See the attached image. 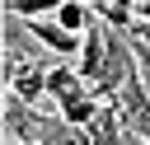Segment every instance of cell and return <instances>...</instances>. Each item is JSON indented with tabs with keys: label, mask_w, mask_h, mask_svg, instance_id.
<instances>
[{
	"label": "cell",
	"mask_w": 150,
	"mask_h": 145,
	"mask_svg": "<svg viewBox=\"0 0 150 145\" xmlns=\"http://www.w3.org/2000/svg\"><path fill=\"white\" fill-rule=\"evenodd\" d=\"M23 23V33L28 37H38L47 51H56V56H80V47H84V33H70V28H61L56 19H19Z\"/></svg>",
	"instance_id": "6da1fadb"
},
{
	"label": "cell",
	"mask_w": 150,
	"mask_h": 145,
	"mask_svg": "<svg viewBox=\"0 0 150 145\" xmlns=\"http://www.w3.org/2000/svg\"><path fill=\"white\" fill-rule=\"evenodd\" d=\"M38 126H42V112H33L28 98H19L14 89H5V136H14V140H38Z\"/></svg>",
	"instance_id": "7a4b0ae2"
},
{
	"label": "cell",
	"mask_w": 150,
	"mask_h": 145,
	"mask_svg": "<svg viewBox=\"0 0 150 145\" xmlns=\"http://www.w3.org/2000/svg\"><path fill=\"white\" fill-rule=\"evenodd\" d=\"M9 89H14L19 98H28V103H38V98L47 94V65H42V61H23Z\"/></svg>",
	"instance_id": "3957f363"
},
{
	"label": "cell",
	"mask_w": 150,
	"mask_h": 145,
	"mask_svg": "<svg viewBox=\"0 0 150 145\" xmlns=\"http://www.w3.org/2000/svg\"><path fill=\"white\" fill-rule=\"evenodd\" d=\"M89 89V80L80 75V65H52L47 70V94L52 98H66V94H80Z\"/></svg>",
	"instance_id": "277c9868"
},
{
	"label": "cell",
	"mask_w": 150,
	"mask_h": 145,
	"mask_svg": "<svg viewBox=\"0 0 150 145\" xmlns=\"http://www.w3.org/2000/svg\"><path fill=\"white\" fill-rule=\"evenodd\" d=\"M94 14L108 23V28H131L141 14H136V0H94Z\"/></svg>",
	"instance_id": "5b68a950"
},
{
	"label": "cell",
	"mask_w": 150,
	"mask_h": 145,
	"mask_svg": "<svg viewBox=\"0 0 150 145\" xmlns=\"http://www.w3.org/2000/svg\"><path fill=\"white\" fill-rule=\"evenodd\" d=\"M122 145H150V140H145L141 131H127V140H122Z\"/></svg>",
	"instance_id": "8992f818"
},
{
	"label": "cell",
	"mask_w": 150,
	"mask_h": 145,
	"mask_svg": "<svg viewBox=\"0 0 150 145\" xmlns=\"http://www.w3.org/2000/svg\"><path fill=\"white\" fill-rule=\"evenodd\" d=\"M5 145H38V140H14V136H5Z\"/></svg>",
	"instance_id": "52a82bcc"
}]
</instances>
